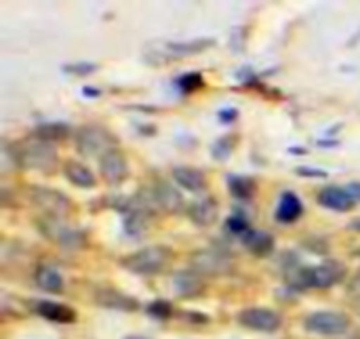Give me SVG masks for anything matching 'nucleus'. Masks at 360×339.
<instances>
[{"label": "nucleus", "mask_w": 360, "mask_h": 339, "mask_svg": "<svg viewBox=\"0 0 360 339\" xmlns=\"http://www.w3.org/2000/svg\"><path fill=\"white\" fill-rule=\"evenodd\" d=\"M348 279V268L340 260H325L316 266H293L285 270V283L291 291H310V289H331Z\"/></svg>", "instance_id": "nucleus-1"}, {"label": "nucleus", "mask_w": 360, "mask_h": 339, "mask_svg": "<svg viewBox=\"0 0 360 339\" xmlns=\"http://www.w3.org/2000/svg\"><path fill=\"white\" fill-rule=\"evenodd\" d=\"M8 150H11L13 165L19 167L21 171H36V173L51 175V173H55V169L59 165L57 148L53 143H46V141L34 137V135L15 141Z\"/></svg>", "instance_id": "nucleus-2"}, {"label": "nucleus", "mask_w": 360, "mask_h": 339, "mask_svg": "<svg viewBox=\"0 0 360 339\" xmlns=\"http://www.w3.org/2000/svg\"><path fill=\"white\" fill-rule=\"evenodd\" d=\"M173 260V249L167 245H148L120 260V266L135 276H156Z\"/></svg>", "instance_id": "nucleus-3"}, {"label": "nucleus", "mask_w": 360, "mask_h": 339, "mask_svg": "<svg viewBox=\"0 0 360 339\" xmlns=\"http://www.w3.org/2000/svg\"><path fill=\"white\" fill-rule=\"evenodd\" d=\"M74 148L82 158L103 156L105 152L118 148L116 135L99 124H82L74 131Z\"/></svg>", "instance_id": "nucleus-4"}, {"label": "nucleus", "mask_w": 360, "mask_h": 339, "mask_svg": "<svg viewBox=\"0 0 360 339\" xmlns=\"http://www.w3.org/2000/svg\"><path fill=\"white\" fill-rule=\"evenodd\" d=\"M190 270H194L202 279L226 276L232 270V253L226 247H205L196 249L190 255Z\"/></svg>", "instance_id": "nucleus-5"}, {"label": "nucleus", "mask_w": 360, "mask_h": 339, "mask_svg": "<svg viewBox=\"0 0 360 339\" xmlns=\"http://www.w3.org/2000/svg\"><path fill=\"white\" fill-rule=\"evenodd\" d=\"M304 329L321 338H342L352 329V321L340 310H316L304 319Z\"/></svg>", "instance_id": "nucleus-6"}, {"label": "nucleus", "mask_w": 360, "mask_h": 339, "mask_svg": "<svg viewBox=\"0 0 360 339\" xmlns=\"http://www.w3.org/2000/svg\"><path fill=\"white\" fill-rule=\"evenodd\" d=\"M36 228L46 241L55 243L59 249H65V251H76V249L84 247V243H86V236L80 230L63 224V219H51V217L38 215Z\"/></svg>", "instance_id": "nucleus-7"}, {"label": "nucleus", "mask_w": 360, "mask_h": 339, "mask_svg": "<svg viewBox=\"0 0 360 339\" xmlns=\"http://www.w3.org/2000/svg\"><path fill=\"white\" fill-rule=\"evenodd\" d=\"M27 196L32 200V205L51 219H63L68 217V213L72 211V200L55 190V188H46V186H30L27 188Z\"/></svg>", "instance_id": "nucleus-8"}, {"label": "nucleus", "mask_w": 360, "mask_h": 339, "mask_svg": "<svg viewBox=\"0 0 360 339\" xmlns=\"http://www.w3.org/2000/svg\"><path fill=\"white\" fill-rule=\"evenodd\" d=\"M238 325L255 331V333H276L283 327V316L276 310L264 308V306H249L243 308L236 316Z\"/></svg>", "instance_id": "nucleus-9"}, {"label": "nucleus", "mask_w": 360, "mask_h": 339, "mask_svg": "<svg viewBox=\"0 0 360 339\" xmlns=\"http://www.w3.org/2000/svg\"><path fill=\"white\" fill-rule=\"evenodd\" d=\"M99 173H101V179L108 186H120V184H124L127 177H129V160H127V154L120 148H114V150L105 152L99 158Z\"/></svg>", "instance_id": "nucleus-10"}, {"label": "nucleus", "mask_w": 360, "mask_h": 339, "mask_svg": "<svg viewBox=\"0 0 360 339\" xmlns=\"http://www.w3.org/2000/svg\"><path fill=\"white\" fill-rule=\"evenodd\" d=\"M93 300L97 306H101L103 310H112V312H137L139 310V302L135 298L114 287H99Z\"/></svg>", "instance_id": "nucleus-11"}, {"label": "nucleus", "mask_w": 360, "mask_h": 339, "mask_svg": "<svg viewBox=\"0 0 360 339\" xmlns=\"http://www.w3.org/2000/svg\"><path fill=\"white\" fill-rule=\"evenodd\" d=\"M171 177L177 184V188H181L186 192L205 196V192L209 190V181H207V175L202 169H196L190 165H177L171 169Z\"/></svg>", "instance_id": "nucleus-12"}, {"label": "nucleus", "mask_w": 360, "mask_h": 339, "mask_svg": "<svg viewBox=\"0 0 360 339\" xmlns=\"http://www.w3.org/2000/svg\"><path fill=\"white\" fill-rule=\"evenodd\" d=\"M186 215H188V219H190L194 226H198V228H209V226H213V224L217 222V217H219V203H217V198L205 194V196H200V198H196L194 203L188 205Z\"/></svg>", "instance_id": "nucleus-13"}, {"label": "nucleus", "mask_w": 360, "mask_h": 339, "mask_svg": "<svg viewBox=\"0 0 360 339\" xmlns=\"http://www.w3.org/2000/svg\"><path fill=\"white\" fill-rule=\"evenodd\" d=\"M316 203L323 209L335 211V213H348L354 209V198L350 196V192L346 190V186H325L316 192Z\"/></svg>", "instance_id": "nucleus-14"}, {"label": "nucleus", "mask_w": 360, "mask_h": 339, "mask_svg": "<svg viewBox=\"0 0 360 339\" xmlns=\"http://www.w3.org/2000/svg\"><path fill=\"white\" fill-rule=\"evenodd\" d=\"M32 310L42 316L44 321L49 323H55V325H72L76 323V310L65 306V304H59V302H51V300H36L32 304Z\"/></svg>", "instance_id": "nucleus-15"}, {"label": "nucleus", "mask_w": 360, "mask_h": 339, "mask_svg": "<svg viewBox=\"0 0 360 339\" xmlns=\"http://www.w3.org/2000/svg\"><path fill=\"white\" fill-rule=\"evenodd\" d=\"M173 289L181 300H194L205 295V279L198 276L194 270H179L173 276Z\"/></svg>", "instance_id": "nucleus-16"}, {"label": "nucleus", "mask_w": 360, "mask_h": 339, "mask_svg": "<svg viewBox=\"0 0 360 339\" xmlns=\"http://www.w3.org/2000/svg\"><path fill=\"white\" fill-rule=\"evenodd\" d=\"M306 207L304 203L300 200V196L295 192H283L281 198H278V205H276V211H274V217L278 224H295L302 215H304Z\"/></svg>", "instance_id": "nucleus-17"}, {"label": "nucleus", "mask_w": 360, "mask_h": 339, "mask_svg": "<svg viewBox=\"0 0 360 339\" xmlns=\"http://www.w3.org/2000/svg\"><path fill=\"white\" fill-rule=\"evenodd\" d=\"M63 175L74 188H80V190H93L97 186V177L93 175V171L78 160H68L63 165Z\"/></svg>", "instance_id": "nucleus-18"}, {"label": "nucleus", "mask_w": 360, "mask_h": 339, "mask_svg": "<svg viewBox=\"0 0 360 339\" xmlns=\"http://www.w3.org/2000/svg\"><path fill=\"white\" fill-rule=\"evenodd\" d=\"M34 285L44 293H61L63 291V276L51 264H40L34 270Z\"/></svg>", "instance_id": "nucleus-19"}, {"label": "nucleus", "mask_w": 360, "mask_h": 339, "mask_svg": "<svg viewBox=\"0 0 360 339\" xmlns=\"http://www.w3.org/2000/svg\"><path fill=\"white\" fill-rule=\"evenodd\" d=\"M240 243L249 249V253H253L255 257H270L274 253V236L264 232V230H251L247 236L240 238Z\"/></svg>", "instance_id": "nucleus-20"}, {"label": "nucleus", "mask_w": 360, "mask_h": 339, "mask_svg": "<svg viewBox=\"0 0 360 339\" xmlns=\"http://www.w3.org/2000/svg\"><path fill=\"white\" fill-rule=\"evenodd\" d=\"M32 135L46 141V143H57V141H63V139H68L72 135V127L68 122H61V120L40 122V124L34 127Z\"/></svg>", "instance_id": "nucleus-21"}, {"label": "nucleus", "mask_w": 360, "mask_h": 339, "mask_svg": "<svg viewBox=\"0 0 360 339\" xmlns=\"http://www.w3.org/2000/svg\"><path fill=\"white\" fill-rule=\"evenodd\" d=\"M213 44H215L213 38H192V40H171L165 44V49L169 53H173L175 57H188V55L202 53V51L211 49Z\"/></svg>", "instance_id": "nucleus-22"}, {"label": "nucleus", "mask_w": 360, "mask_h": 339, "mask_svg": "<svg viewBox=\"0 0 360 339\" xmlns=\"http://www.w3.org/2000/svg\"><path fill=\"white\" fill-rule=\"evenodd\" d=\"M228 190L236 200H251L257 194V181L249 175H228Z\"/></svg>", "instance_id": "nucleus-23"}, {"label": "nucleus", "mask_w": 360, "mask_h": 339, "mask_svg": "<svg viewBox=\"0 0 360 339\" xmlns=\"http://www.w3.org/2000/svg\"><path fill=\"white\" fill-rule=\"evenodd\" d=\"M224 228H226L232 236H236L238 241H240L243 236H247V234L253 230L251 219H249L247 213H243V211H234V213L224 222Z\"/></svg>", "instance_id": "nucleus-24"}, {"label": "nucleus", "mask_w": 360, "mask_h": 339, "mask_svg": "<svg viewBox=\"0 0 360 339\" xmlns=\"http://www.w3.org/2000/svg\"><path fill=\"white\" fill-rule=\"evenodd\" d=\"M175 87H177L181 93L192 95V93H198V91L205 87V78H202L200 72H186V74H181V76L175 80Z\"/></svg>", "instance_id": "nucleus-25"}, {"label": "nucleus", "mask_w": 360, "mask_h": 339, "mask_svg": "<svg viewBox=\"0 0 360 339\" xmlns=\"http://www.w3.org/2000/svg\"><path fill=\"white\" fill-rule=\"evenodd\" d=\"M236 148V135H221L219 139L213 141L211 146V156L215 160H228Z\"/></svg>", "instance_id": "nucleus-26"}, {"label": "nucleus", "mask_w": 360, "mask_h": 339, "mask_svg": "<svg viewBox=\"0 0 360 339\" xmlns=\"http://www.w3.org/2000/svg\"><path fill=\"white\" fill-rule=\"evenodd\" d=\"M146 312H148V316H152V319H156V321H167V319L173 316L175 308H173V304L167 302V300H156V302L148 304Z\"/></svg>", "instance_id": "nucleus-27"}, {"label": "nucleus", "mask_w": 360, "mask_h": 339, "mask_svg": "<svg viewBox=\"0 0 360 339\" xmlns=\"http://www.w3.org/2000/svg\"><path fill=\"white\" fill-rule=\"evenodd\" d=\"M97 63H93V61H74V63H65V65H61V70L65 72V74H70V76H91V74H95L97 72Z\"/></svg>", "instance_id": "nucleus-28"}, {"label": "nucleus", "mask_w": 360, "mask_h": 339, "mask_svg": "<svg viewBox=\"0 0 360 339\" xmlns=\"http://www.w3.org/2000/svg\"><path fill=\"white\" fill-rule=\"evenodd\" d=\"M295 175H300V177H306V179H325L329 173H327L325 169H319V167L300 165V167H295Z\"/></svg>", "instance_id": "nucleus-29"}, {"label": "nucleus", "mask_w": 360, "mask_h": 339, "mask_svg": "<svg viewBox=\"0 0 360 339\" xmlns=\"http://www.w3.org/2000/svg\"><path fill=\"white\" fill-rule=\"evenodd\" d=\"M346 293H348V298H350L352 302H359L360 300V268L348 279V283H346Z\"/></svg>", "instance_id": "nucleus-30"}, {"label": "nucleus", "mask_w": 360, "mask_h": 339, "mask_svg": "<svg viewBox=\"0 0 360 339\" xmlns=\"http://www.w3.org/2000/svg\"><path fill=\"white\" fill-rule=\"evenodd\" d=\"M217 118H219L221 124H232L238 118V110L236 108H221L217 112Z\"/></svg>", "instance_id": "nucleus-31"}, {"label": "nucleus", "mask_w": 360, "mask_h": 339, "mask_svg": "<svg viewBox=\"0 0 360 339\" xmlns=\"http://www.w3.org/2000/svg\"><path fill=\"white\" fill-rule=\"evenodd\" d=\"M184 321H188L190 325H194V327H202V325H207L209 323V316H205V314H194V312H181L179 314Z\"/></svg>", "instance_id": "nucleus-32"}, {"label": "nucleus", "mask_w": 360, "mask_h": 339, "mask_svg": "<svg viewBox=\"0 0 360 339\" xmlns=\"http://www.w3.org/2000/svg\"><path fill=\"white\" fill-rule=\"evenodd\" d=\"M346 190L350 192V196L354 198V203L360 205V181H350V184L346 186Z\"/></svg>", "instance_id": "nucleus-33"}, {"label": "nucleus", "mask_w": 360, "mask_h": 339, "mask_svg": "<svg viewBox=\"0 0 360 339\" xmlns=\"http://www.w3.org/2000/svg\"><path fill=\"white\" fill-rule=\"evenodd\" d=\"M82 97L97 99V97H101V89H97V87H82Z\"/></svg>", "instance_id": "nucleus-34"}, {"label": "nucleus", "mask_w": 360, "mask_h": 339, "mask_svg": "<svg viewBox=\"0 0 360 339\" xmlns=\"http://www.w3.org/2000/svg\"><path fill=\"white\" fill-rule=\"evenodd\" d=\"M316 146L323 150H333V148H340V139H319Z\"/></svg>", "instance_id": "nucleus-35"}, {"label": "nucleus", "mask_w": 360, "mask_h": 339, "mask_svg": "<svg viewBox=\"0 0 360 339\" xmlns=\"http://www.w3.org/2000/svg\"><path fill=\"white\" fill-rule=\"evenodd\" d=\"M348 230H350V232H356V234H360V217L352 219V222L348 224Z\"/></svg>", "instance_id": "nucleus-36"}, {"label": "nucleus", "mask_w": 360, "mask_h": 339, "mask_svg": "<svg viewBox=\"0 0 360 339\" xmlns=\"http://www.w3.org/2000/svg\"><path fill=\"white\" fill-rule=\"evenodd\" d=\"M289 152H291V154H306L304 148H289Z\"/></svg>", "instance_id": "nucleus-37"}, {"label": "nucleus", "mask_w": 360, "mask_h": 339, "mask_svg": "<svg viewBox=\"0 0 360 339\" xmlns=\"http://www.w3.org/2000/svg\"><path fill=\"white\" fill-rule=\"evenodd\" d=\"M352 255H354L356 260H360V247H359V249H354V251H352Z\"/></svg>", "instance_id": "nucleus-38"}, {"label": "nucleus", "mask_w": 360, "mask_h": 339, "mask_svg": "<svg viewBox=\"0 0 360 339\" xmlns=\"http://www.w3.org/2000/svg\"><path fill=\"white\" fill-rule=\"evenodd\" d=\"M352 304H354V310H356V312L360 314V300H359V302H352Z\"/></svg>", "instance_id": "nucleus-39"}, {"label": "nucleus", "mask_w": 360, "mask_h": 339, "mask_svg": "<svg viewBox=\"0 0 360 339\" xmlns=\"http://www.w3.org/2000/svg\"><path fill=\"white\" fill-rule=\"evenodd\" d=\"M127 339H148V338H141V335H129Z\"/></svg>", "instance_id": "nucleus-40"}]
</instances>
